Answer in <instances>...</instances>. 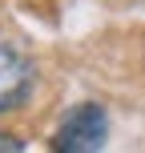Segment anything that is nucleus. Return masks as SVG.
Instances as JSON below:
<instances>
[{"label":"nucleus","mask_w":145,"mask_h":153,"mask_svg":"<svg viewBox=\"0 0 145 153\" xmlns=\"http://www.w3.org/2000/svg\"><path fill=\"white\" fill-rule=\"evenodd\" d=\"M32 93V65L20 48L0 45V113L20 109Z\"/></svg>","instance_id":"f03ea898"},{"label":"nucleus","mask_w":145,"mask_h":153,"mask_svg":"<svg viewBox=\"0 0 145 153\" xmlns=\"http://www.w3.org/2000/svg\"><path fill=\"white\" fill-rule=\"evenodd\" d=\"M0 153H24V145L12 137V133H0Z\"/></svg>","instance_id":"7ed1b4c3"},{"label":"nucleus","mask_w":145,"mask_h":153,"mask_svg":"<svg viewBox=\"0 0 145 153\" xmlns=\"http://www.w3.org/2000/svg\"><path fill=\"white\" fill-rule=\"evenodd\" d=\"M109 137V117L101 105H77L53 133V153H101Z\"/></svg>","instance_id":"f257e3e1"}]
</instances>
